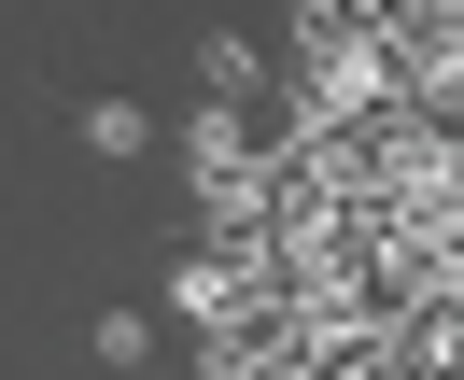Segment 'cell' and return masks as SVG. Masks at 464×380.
Segmentation results:
<instances>
[{
	"instance_id": "1",
	"label": "cell",
	"mask_w": 464,
	"mask_h": 380,
	"mask_svg": "<svg viewBox=\"0 0 464 380\" xmlns=\"http://www.w3.org/2000/svg\"><path fill=\"white\" fill-rule=\"evenodd\" d=\"M267 310H282L267 226L254 239H198V254H169V282H155V324H183V338H226V324H267Z\"/></svg>"
},
{
	"instance_id": "2",
	"label": "cell",
	"mask_w": 464,
	"mask_h": 380,
	"mask_svg": "<svg viewBox=\"0 0 464 380\" xmlns=\"http://www.w3.org/2000/svg\"><path fill=\"white\" fill-rule=\"evenodd\" d=\"M169 155H183V183H198V198H226V183H254V170H267L254 113H226V99H198V113L169 127Z\"/></svg>"
},
{
	"instance_id": "3",
	"label": "cell",
	"mask_w": 464,
	"mask_h": 380,
	"mask_svg": "<svg viewBox=\"0 0 464 380\" xmlns=\"http://www.w3.org/2000/svg\"><path fill=\"white\" fill-rule=\"evenodd\" d=\"M71 141L85 155H155V113L141 99H71Z\"/></svg>"
},
{
	"instance_id": "4",
	"label": "cell",
	"mask_w": 464,
	"mask_h": 380,
	"mask_svg": "<svg viewBox=\"0 0 464 380\" xmlns=\"http://www.w3.org/2000/svg\"><path fill=\"white\" fill-rule=\"evenodd\" d=\"M155 338H169L155 310H99V366H113V380H127V366H155Z\"/></svg>"
}]
</instances>
